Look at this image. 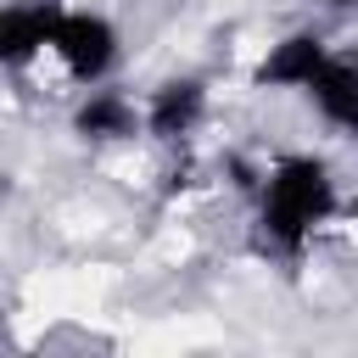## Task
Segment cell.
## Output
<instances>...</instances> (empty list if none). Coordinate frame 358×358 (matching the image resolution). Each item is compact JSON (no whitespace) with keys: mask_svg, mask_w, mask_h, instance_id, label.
Here are the masks:
<instances>
[{"mask_svg":"<svg viewBox=\"0 0 358 358\" xmlns=\"http://www.w3.org/2000/svg\"><path fill=\"white\" fill-rule=\"evenodd\" d=\"M341 190L324 157L313 151H291L280 162H268L263 185H257V246L274 257H302L308 241L336 218Z\"/></svg>","mask_w":358,"mask_h":358,"instance_id":"cell-1","label":"cell"},{"mask_svg":"<svg viewBox=\"0 0 358 358\" xmlns=\"http://www.w3.org/2000/svg\"><path fill=\"white\" fill-rule=\"evenodd\" d=\"M45 56L62 67V78L95 90V84L117 67V28H112L101 11L56 6V17H50V39H45ZM45 56H39V62H45Z\"/></svg>","mask_w":358,"mask_h":358,"instance_id":"cell-2","label":"cell"},{"mask_svg":"<svg viewBox=\"0 0 358 358\" xmlns=\"http://www.w3.org/2000/svg\"><path fill=\"white\" fill-rule=\"evenodd\" d=\"M336 45L324 39V34H313V28H296V34H285V39H274L268 50H263V62L252 67V84L257 90H308V78L324 67V56H330Z\"/></svg>","mask_w":358,"mask_h":358,"instance_id":"cell-3","label":"cell"},{"mask_svg":"<svg viewBox=\"0 0 358 358\" xmlns=\"http://www.w3.org/2000/svg\"><path fill=\"white\" fill-rule=\"evenodd\" d=\"M308 106L336 129V134H347V140H358V56H347V50H330L324 56V67L308 78Z\"/></svg>","mask_w":358,"mask_h":358,"instance_id":"cell-4","label":"cell"},{"mask_svg":"<svg viewBox=\"0 0 358 358\" xmlns=\"http://www.w3.org/2000/svg\"><path fill=\"white\" fill-rule=\"evenodd\" d=\"M201 117H207V84L201 78H168L145 101V134L162 140V145L190 140L201 129Z\"/></svg>","mask_w":358,"mask_h":358,"instance_id":"cell-5","label":"cell"},{"mask_svg":"<svg viewBox=\"0 0 358 358\" xmlns=\"http://www.w3.org/2000/svg\"><path fill=\"white\" fill-rule=\"evenodd\" d=\"M50 17H56V0L6 6V17H0V62H6L11 73H28V67L45 56V39H50Z\"/></svg>","mask_w":358,"mask_h":358,"instance_id":"cell-6","label":"cell"},{"mask_svg":"<svg viewBox=\"0 0 358 358\" xmlns=\"http://www.w3.org/2000/svg\"><path fill=\"white\" fill-rule=\"evenodd\" d=\"M145 129V106H134L129 95H117V90H90L84 101H78V112H73V134H84V140H95V145H106V140H134Z\"/></svg>","mask_w":358,"mask_h":358,"instance_id":"cell-7","label":"cell"},{"mask_svg":"<svg viewBox=\"0 0 358 358\" xmlns=\"http://www.w3.org/2000/svg\"><path fill=\"white\" fill-rule=\"evenodd\" d=\"M347 207H352V218H358V190H352V201H347Z\"/></svg>","mask_w":358,"mask_h":358,"instance_id":"cell-8","label":"cell"}]
</instances>
